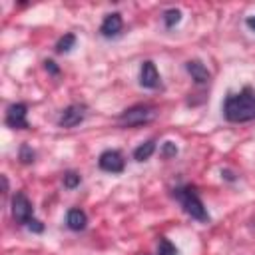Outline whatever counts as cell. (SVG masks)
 I'll list each match as a JSON object with an SVG mask.
<instances>
[{
	"mask_svg": "<svg viewBox=\"0 0 255 255\" xmlns=\"http://www.w3.org/2000/svg\"><path fill=\"white\" fill-rule=\"evenodd\" d=\"M223 114H225V120L233 124L251 122L255 118V90L247 86L239 94H231L225 100Z\"/></svg>",
	"mask_w": 255,
	"mask_h": 255,
	"instance_id": "6da1fadb",
	"label": "cell"
},
{
	"mask_svg": "<svg viewBox=\"0 0 255 255\" xmlns=\"http://www.w3.org/2000/svg\"><path fill=\"white\" fill-rule=\"evenodd\" d=\"M175 197L179 199L183 211L187 215H191L193 219H197V221H207L209 219V215H207V211L203 207V201L199 199V195L195 193L193 187H181V189H177L175 191Z\"/></svg>",
	"mask_w": 255,
	"mask_h": 255,
	"instance_id": "7a4b0ae2",
	"label": "cell"
},
{
	"mask_svg": "<svg viewBox=\"0 0 255 255\" xmlns=\"http://www.w3.org/2000/svg\"><path fill=\"white\" fill-rule=\"evenodd\" d=\"M153 118H155V108H153V106L137 104V106H131V108L124 110L118 120H120V124H122L124 128H135V126L149 124Z\"/></svg>",
	"mask_w": 255,
	"mask_h": 255,
	"instance_id": "3957f363",
	"label": "cell"
},
{
	"mask_svg": "<svg viewBox=\"0 0 255 255\" xmlns=\"http://www.w3.org/2000/svg\"><path fill=\"white\" fill-rule=\"evenodd\" d=\"M32 213H34V209H32L30 199H28L22 191L14 193V197H12V217H14L18 223L28 225V221L32 219Z\"/></svg>",
	"mask_w": 255,
	"mask_h": 255,
	"instance_id": "277c9868",
	"label": "cell"
},
{
	"mask_svg": "<svg viewBox=\"0 0 255 255\" xmlns=\"http://www.w3.org/2000/svg\"><path fill=\"white\" fill-rule=\"evenodd\" d=\"M26 104H12L6 110V126L12 129H26L28 128V120H26Z\"/></svg>",
	"mask_w": 255,
	"mask_h": 255,
	"instance_id": "5b68a950",
	"label": "cell"
},
{
	"mask_svg": "<svg viewBox=\"0 0 255 255\" xmlns=\"http://www.w3.org/2000/svg\"><path fill=\"white\" fill-rule=\"evenodd\" d=\"M84 118H86V108L80 106V104H72V106H68V108L60 114L58 124H60V128H74V126L82 124Z\"/></svg>",
	"mask_w": 255,
	"mask_h": 255,
	"instance_id": "8992f818",
	"label": "cell"
},
{
	"mask_svg": "<svg viewBox=\"0 0 255 255\" xmlns=\"http://www.w3.org/2000/svg\"><path fill=\"white\" fill-rule=\"evenodd\" d=\"M98 163H100V167L104 171H110V173H120V171H124V165H126L124 155L120 151H116V149H106L100 155Z\"/></svg>",
	"mask_w": 255,
	"mask_h": 255,
	"instance_id": "52a82bcc",
	"label": "cell"
},
{
	"mask_svg": "<svg viewBox=\"0 0 255 255\" xmlns=\"http://www.w3.org/2000/svg\"><path fill=\"white\" fill-rule=\"evenodd\" d=\"M139 84H141L143 88H149V90L157 88V84H159V74H157L153 62L145 60V62L141 64V68H139Z\"/></svg>",
	"mask_w": 255,
	"mask_h": 255,
	"instance_id": "ba28073f",
	"label": "cell"
},
{
	"mask_svg": "<svg viewBox=\"0 0 255 255\" xmlns=\"http://www.w3.org/2000/svg\"><path fill=\"white\" fill-rule=\"evenodd\" d=\"M122 26H124V20H122V14L114 12V14H108L100 26V32L106 36V38H112V36H118L122 32Z\"/></svg>",
	"mask_w": 255,
	"mask_h": 255,
	"instance_id": "9c48e42d",
	"label": "cell"
},
{
	"mask_svg": "<svg viewBox=\"0 0 255 255\" xmlns=\"http://www.w3.org/2000/svg\"><path fill=\"white\" fill-rule=\"evenodd\" d=\"M185 70L189 72V76H191L197 84H207V82L211 80L209 70H207L199 60H189V62L185 64Z\"/></svg>",
	"mask_w": 255,
	"mask_h": 255,
	"instance_id": "30bf717a",
	"label": "cell"
},
{
	"mask_svg": "<svg viewBox=\"0 0 255 255\" xmlns=\"http://www.w3.org/2000/svg\"><path fill=\"white\" fill-rule=\"evenodd\" d=\"M66 223H68V227L72 231H82L86 227V223H88V217H86V213L82 209H70L68 215H66Z\"/></svg>",
	"mask_w": 255,
	"mask_h": 255,
	"instance_id": "8fae6325",
	"label": "cell"
},
{
	"mask_svg": "<svg viewBox=\"0 0 255 255\" xmlns=\"http://www.w3.org/2000/svg\"><path fill=\"white\" fill-rule=\"evenodd\" d=\"M153 151H155V141H153V139H147L145 143H141V145H137V147L133 149V159L145 161V159L151 157Z\"/></svg>",
	"mask_w": 255,
	"mask_h": 255,
	"instance_id": "7c38bea8",
	"label": "cell"
},
{
	"mask_svg": "<svg viewBox=\"0 0 255 255\" xmlns=\"http://www.w3.org/2000/svg\"><path fill=\"white\" fill-rule=\"evenodd\" d=\"M74 44H76V36H74V34H64V36L58 40V44H56V52H60V54L70 52V50L74 48Z\"/></svg>",
	"mask_w": 255,
	"mask_h": 255,
	"instance_id": "4fadbf2b",
	"label": "cell"
},
{
	"mask_svg": "<svg viewBox=\"0 0 255 255\" xmlns=\"http://www.w3.org/2000/svg\"><path fill=\"white\" fill-rule=\"evenodd\" d=\"M163 22H165L167 28H173L175 24L181 22V10H177V8H169V10H165V12H163Z\"/></svg>",
	"mask_w": 255,
	"mask_h": 255,
	"instance_id": "5bb4252c",
	"label": "cell"
},
{
	"mask_svg": "<svg viewBox=\"0 0 255 255\" xmlns=\"http://www.w3.org/2000/svg\"><path fill=\"white\" fill-rule=\"evenodd\" d=\"M157 255H177V249L169 239L161 237L159 243H157Z\"/></svg>",
	"mask_w": 255,
	"mask_h": 255,
	"instance_id": "9a60e30c",
	"label": "cell"
},
{
	"mask_svg": "<svg viewBox=\"0 0 255 255\" xmlns=\"http://www.w3.org/2000/svg\"><path fill=\"white\" fill-rule=\"evenodd\" d=\"M64 185H66L68 189L78 187V185H80V175H78L76 171H68V173H64Z\"/></svg>",
	"mask_w": 255,
	"mask_h": 255,
	"instance_id": "2e32d148",
	"label": "cell"
},
{
	"mask_svg": "<svg viewBox=\"0 0 255 255\" xmlns=\"http://www.w3.org/2000/svg\"><path fill=\"white\" fill-rule=\"evenodd\" d=\"M177 153V145L173 143V141H165L163 145H161V155L163 157H171V155H175Z\"/></svg>",
	"mask_w": 255,
	"mask_h": 255,
	"instance_id": "e0dca14e",
	"label": "cell"
},
{
	"mask_svg": "<svg viewBox=\"0 0 255 255\" xmlns=\"http://www.w3.org/2000/svg\"><path fill=\"white\" fill-rule=\"evenodd\" d=\"M20 159H22V163H32L34 161V151L28 145H22L20 147Z\"/></svg>",
	"mask_w": 255,
	"mask_h": 255,
	"instance_id": "ac0fdd59",
	"label": "cell"
},
{
	"mask_svg": "<svg viewBox=\"0 0 255 255\" xmlns=\"http://www.w3.org/2000/svg\"><path fill=\"white\" fill-rule=\"evenodd\" d=\"M28 227H30L32 231H36V233H40V231H44V225H42V223H40L38 219H34V217H32L30 221H28Z\"/></svg>",
	"mask_w": 255,
	"mask_h": 255,
	"instance_id": "d6986e66",
	"label": "cell"
},
{
	"mask_svg": "<svg viewBox=\"0 0 255 255\" xmlns=\"http://www.w3.org/2000/svg\"><path fill=\"white\" fill-rule=\"evenodd\" d=\"M44 64H46V70H50L52 74H58V66H56V62H52V60H46Z\"/></svg>",
	"mask_w": 255,
	"mask_h": 255,
	"instance_id": "ffe728a7",
	"label": "cell"
},
{
	"mask_svg": "<svg viewBox=\"0 0 255 255\" xmlns=\"http://www.w3.org/2000/svg\"><path fill=\"white\" fill-rule=\"evenodd\" d=\"M245 24H247V26H249V28L255 32V16H249V18L245 20Z\"/></svg>",
	"mask_w": 255,
	"mask_h": 255,
	"instance_id": "44dd1931",
	"label": "cell"
}]
</instances>
